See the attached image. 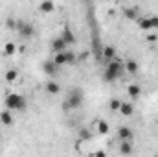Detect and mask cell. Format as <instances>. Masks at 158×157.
<instances>
[{"label":"cell","instance_id":"cell-1","mask_svg":"<svg viewBox=\"0 0 158 157\" xmlns=\"http://www.w3.org/2000/svg\"><path fill=\"white\" fill-rule=\"evenodd\" d=\"M123 72H125L123 63L118 61V59H110V61H107V69H105L103 78L107 79V81H114V79H118Z\"/></svg>","mask_w":158,"mask_h":157},{"label":"cell","instance_id":"cell-2","mask_svg":"<svg viewBox=\"0 0 158 157\" xmlns=\"http://www.w3.org/2000/svg\"><path fill=\"white\" fill-rule=\"evenodd\" d=\"M4 104H6V109H9V111H24L26 109V98L17 92L6 94Z\"/></svg>","mask_w":158,"mask_h":157},{"label":"cell","instance_id":"cell-3","mask_svg":"<svg viewBox=\"0 0 158 157\" xmlns=\"http://www.w3.org/2000/svg\"><path fill=\"white\" fill-rule=\"evenodd\" d=\"M81 104H83V91L72 89V91L68 92V98L63 102V109H64V111H68V109H77Z\"/></svg>","mask_w":158,"mask_h":157},{"label":"cell","instance_id":"cell-4","mask_svg":"<svg viewBox=\"0 0 158 157\" xmlns=\"http://www.w3.org/2000/svg\"><path fill=\"white\" fill-rule=\"evenodd\" d=\"M17 32H19V35H20L22 39H30V37L35 34V28H33V24H30V22H26V20H19V22H17Z\"/></svg>","mask_w":158,"mask_h":157},{"label":"cell","instance_id":"cell-5","mask_svg":"<svg viewBox=\"0 0 158 157\" xmlns=\"http://www.w3.org/2000/svg\"><path fill=\"white\" fill-rule=\"evenodd\" d=\"M52 50H53V54L55 52H64V50H68V43L63 37H55L52 41Z\"/></svg>","mask_w":158,"mask_h":157},{"label":"cell","instance_id":"cell-6","mask_svg":"<svg viewBox=\"0 0 158 157\" xmlns=\"http://www.w3.org/2000/svg\"><path fill=\"white\" fill-rule=\"evenodd\" d=\"M53 63H55V67H57V69H59V67H64V65H68L66 50H64V52H55V56H53Z\"/></svg>","mask_w":158,"mask_h":157},{"label":"cell","instance_id":"cell-7","mask_svg":"<svg viewBox=\"0 0 158 157\" xmlns=\"http://www.w3.org/2000/svg\"><path fill=\"white\" fill-rule=\"evenodd\" d=\"M127 94H129V98L136 100V98L142 96V87H140L138 83H131V85L127 87Z\"/></svg>","mask_w":158,"mask_h":157},{"label":"cell","instance_id":"cell-8","mask_svg":"<svg viewBox=\"0 0 158 157\" xmlns=\"http://www.w3.org/2000/svg\"><path fill=\"white\" fill-rule=\"evenodd\" d=\"M119 113H121L123 117H131V115L134 113V105H132L131 102H123V100H121V105H119Z\"/></svg>","mask_w":158,"mask_h":157},{"label":"cell","instance_id":"cell-9","mask_svg":"<svg viewBox=\"0 0 158 157\" xmlns=\"http://www.w3.org/2000/svg\"><path fill=\"white\" fill-rule=\"evenodd\" d=\"M118 137H119V141H132V131L127 126H123V128L118 129Z\"/></svg>","mask_w":158,"mask_h":157},{"label":"cell","instance_id":"cell-10","mask_svg":"<svg viewBox=\"0 0 158 157\" xmlns=\"http://www.w3.org/2000/svg\"><path fill=\"white\" fill-rule=\"evenodd\" d=\"M123 67H125V70H127L129 74H136V72H138V69H140V67H138V63H136L134 59H127V61L123 63Z\"/></svg>","mask_w":158,"mask_h":157},{"label":"cell","instance_id":"cell-11","mask_svg":"<svg viewBox=\"0 0 158 157\" xmlns=\"http://www.w3.org/2000/svg\"><path fill=\"white\" fill-rule=\"evenodd\" d=\"M0 122H2L4 126H11V124H13V115H11L9 109H4V111L0 113Z\"/></svg>","mask_w":158,"mask_h":157},{"label":"cell","instance_id":"cell-12","mask_svg":"<svg viewBox=\"0 0 158 157\" xmlns=\"http://www.w3.org/2000/svg\"><path fill=\"white\" fill-rule=\"evenodd\" d=\"M61 37L66 41L68 44H72V43L76 41V35H74V32L70 30V26H64V30H63V35H61Z\"/></svg>","mask_w":158,"mask_h":157},{"label":"cell","instance_id":"cell-13","mask_svg":"<svg viewBox=\"0 0 158 157\" xmlns=\"http://www.w3.org/2000/svg\"><path fill=\"white\" fill-rule=\"evenodd\" d=\"M39 9L42 11V13H52L53 9H55V6H53V2L52 0H42L39 6Z\"/></svg>","mask_w":158,"mask_h":157},{"label":"cell","instance_id":"cell-14","mask_svg":"<svg viewBox=\"0 0 158 157\" xmlns=\"http://www.w3.org/2000/svg\"><path fill=\"white\" fill-rule=\"evenodd\" d=\"M101 56H103L107 61H110V59L116 56V48H114V46H105V48L101 50Z\"/></svg>","mask_w":158,"mask_h":157},{"label":"cell","instance_id":"cell-15","mask_svg":"<svg viewBox=\"0 0 158 157\" xmlns=\"http://www.w3.org/2000/svg\"><path fill=\"white\" fill-rule=\"evenodd\" d=\"M59 91H61L59 83H55V81H48V83H46V92H50V94H59Z\"/></svg>","mask_w":158,"mask_h":157},{"label":"cell","instance_id":"cell-16","mask_svg":"<svg viewBox=\"0 0 158 157\" xmlns=\"http://www.w3.org/2000/svg\"><path fill=\"white\" fill-rule=\"evenodd\" d=\"M132 152V146H131V141H121V144H119V154H131Z\"/></svg>","mask_w":158,"mask_h":157},{"label":"cell","instance_id":"cell-17","mask_svg":"<svg viewBox=\"0 0 158 157\" xmlns=\"http://www.w3.org/2000/svg\"><path fill=\"white\" fill-rule=\"evenodd\" d=\"M17 78H19V70H17V69H9V70L6 72V81H7V83H13Z\"/></svg>","mask_w":158,"mask_h":157},{"label":"cell","instance_id":"cell-18","mask_svg":"<svg viewBox=\"0 0 158 157\" xmlns=\"http://www.w3.org/2000/svg\"><path fill=\"white\" fill-rule=\"evenodd\" d=\"M125 17L131 20H138V9L136 7H127L125 9Z\"/></svg>","mask_w":158,"mask_h":157},{"label":"cell","instance_id":"cell-19","mask_svg":"<svg viewBox=\"0 0 158 157\" xmlns=\"http://www.w3.org/2000/svg\"><path fill=\"white\" fill-rule=\"evenodd\" d=\"M15 52H17L15 43H6V44H4V54H6V56H15Z\"/></svg>","mask_w":158,"mask_h":157},{"label":"cell","instance_id":"cell-20","mask_svg":"<svg viewBox=\"0 0 158 157\" xmlns=\"http://www.w3.org/2000/svg\"><path fill=\"white\" fill-rule=\"evenodd\" d=\"M98 131L101 135H107L109 133V122L107 120H98Z\"/></svg>","mask_w":158,"mask_h":157},{"label":"cell","instance_id":"cell-21","mask_svg":"<svg viewBox=\"0 0 158 157\" xmlns=\"http://www.w3.org/2000/svg\"><path fill=\"white\" fill-rule=\"evenodd\" d=\"M42 67H44V72L46 74H55V70H57V67H55V63L52 61V63H42Z\"/></svg>","mask_w":158,"mask_h":157},{"label":"cell","instance_id":"cell-22","mask_svg":"<svg viewBox=\"0 0 158 157\" xmlns=\"http://www.w3.org/2000/svg\"><path fill=\"white\" fill-rule=\"evenodd\" d=\"M138 28L140 30H151V24H149V19H138Z\"/></svg>","mask_w":158,"mask_h":157},{"label":"cell","instance_id":"cell-23","mask_svg":"<svg viewBox=\"0 0 158 157\" xmlns=\"http://www.w3.org/2000/svg\"><path fill=\"white\" fill-rule=\"evenodd\" d=\"M119 105H121V100L112 98V100H110V104H109V109H110V111H119Z\"/></svg>","mask_w":158,"mask_h":157},{"label":"cell","instance_id":"cell-24","mask_svg":"<svg viewBox=\"0 0 158 157\" xmlns=\"http://www.w3.org/2000/svg\"><path fill=\"white\" fill-rule=\"evenodd\" d=\"M66 57H68V65H72V63H76V54H74V52H70V50H66Z\"/></svg>","mask_w":158,"mask_h":157},{"label":"cell","instance_id":"cell-25","mask_svg":"<svg viewBox=\"0 0 158 157\" xmlns=\"http://www.w3.org/2000/svg\"><path fill=\"white\" fill-rule=\"evenodd\" d=\"M149 24H151V30L158 28V17H149Z\"/></svg>","mask_w":158,"mask_h":157},{"label":"cell","instance_id":"cell-26","mask_svg":"<svg viewBox=\"0 0 158 157\" xmlns=\"http://www.w3.org/2000/svg\"><path fill=\"white\" fill-rule=\"evenodd\" d=\"M79 135H81V139H88V137H90V133H88L86 129H81V133H79Z\"/></svg>","mask_w":158,"mask_h":157},{"label":"cell","instance_id":"cell-27","mask_svg":"<svg viewBox=\"0 0 158 157\" xmlns=\"http://www.w3.org/2000/svg\"><path fill=\"white\" fill-rule=\"evenodd\" d=\"M147 41H149V43H155V41H156V35H147Z\"/></svg>","mask_w":158,"mask_h":157},{"label":"cell","instance_id":"cell-28","mask_svg":"<svg viewBox=\"0 0 158 157\" xmlns=\"http://www.w3.org/2000/svg\"><path fill=\"white\" fill-rule=\"evenodd\" d=\"M94 155H98V157H103V155H105V152H103V150H99V152H96Z\"/></svg>","mask_w":158,"mask_h":157},{"label":"cell","instance_id":"cell-29","mask_svg":"<svg viewBox=\"0 0 158 157\" xmlns=\"http://www.w3.org/2000/svg\"><path fill=\"white\" fill-rule=\"evenodd\" d=\"M116 2H121V0H116Z\"/></svg>","mask_w":158,"mask_h":157}]
</instances>
